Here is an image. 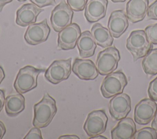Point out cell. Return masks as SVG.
Instances as JSON below:
<instances>
[{"instance_id":"1","label":"cell","mask_w":157,"mask_h":139,"mask_svg":"<svg viewBox=\"0 0 157 139\" xmlns=\"http://www.w3.org/2000/svg\"><path fill=\"white\" fill-rule=\"evenodd\" d=\"M57 112L55 100L45 92L42 99L34 105L33 125L39 128L48 126Z\"/></svg>"},{"instance_id":"2","label":"cell","mask_w":157,"mask_h":139,"mask_svg":"<svg viewBox=\"0 0 157 139\" xmlns=\"http://www.w3.org/2000/svg\"><path fill=\"white\" fill-rule=\"evenodd\" d=\"M126 47L132 56L134 61L144 58L153 48L144 30L132 31L126 39Z\"/></svg>"},{"instance_id":"3","label":"cell","mask_w":157,"mask_h":139,"mask_svg":"<svg viewBox=\"0 0 157 139\" xmlns=\"http://www.w3.org/2000/svg\"><path fill=\"white\" fill-rule=\"evenodd\" d=\"M44 69H37L32 66H26L21 68L17 73L13 87L18 93H26L37 86L39 75Z\"/></svg>"},{"instance_id":"4","label":"cell","mask_w":157,"mask_h":139,"mask_svg":"<svg viewBox=\"0 0 157 139\" xmlns=\"http://www.w3.org/2000/svg\"><path fill=\"white\" fill-rule=\"evenodd\" d=\"M120 60L118 50L115 47H109L101 51L96 58V66L99 73L107 75L115 71Z\"/></svg>"},{"instance_id":"5","label":"cell","mask_w":157,"mask_h":139,"mask_svg":"<svg viewBox=\"0 0 157 139\" xmlns=\"http://www.w3.org/2000/svg\"><path fill=\"white\" fill-rule=\"evenodd\" d=\"M127 84L128 80L123 72H113L104 78L101 85V94L105 98L112 97L123 92Z\"/></svg>"},{"instance_id":"6","label":"cell","mask_w":157,"mask_h":139,"mask_svg":"<svg viewBox=\"0 0 157 139\" xmlns=\"http://www.w3.org/2000/svg\"><path fill=\"white\" fill-rule=\"evenodd\" d=\"M71 58L54 61L45 72V78L55 85L67 80L71 73Z\"/></svg>"},{"instance_id":"7","label":"cell","mask_w":157,"mask_h":139,"mask_svg":"<svg viewBox=\"0 0 157 139\" xmlns=\"http://www.w3.org/2000/svg\"><path fill=\"white\" fill-rule=\"evenodd\" d=\"M108 118L104 110H93L88 113L83 129L90 137L104 133L106 130Z\"/></svg>"},{"instance_id":"8","label":"cell","mask_w":157,"mask_h":139,"mask_svg":"<svg viewBox=\"0 0 157 139\" xmlns=\"http://www.w3.org/2000/svg\"><path fill=\"white\" fill-rule=\"evenodd\" d=\"M73 10L66 4L65 0H62L52 11L50 22L53 29L56 32H59L72 23Z\"/></svg>"},{"instance_id":"9","label":"cell","mask_w":157,"mask_h":139,"mask_svg":"<svg viewBox=\"0 0 157 139\" xmlns=\"http://www.w3.org/2000/svg\"><path fill=\"white\" fill-rule=\"evenodd\" d=\"M131 110V98L126 93L118 94L110 99L109 103V113L115 120L126 118Z\"/></svg>"},{"instance_id":"10","label":"cell","mask_w":157,"mask_h":139,"mask_svg":"<svg viewBox=\"0 0 157 139\" xmlns=\"http://www.w3.org/2000/svg\"><path fill=\"white\" fill-rule=\"evenodd\" d=\"M50 28L47 19L28 26L25 33V41L29 45H36L45 42L49 36Z\"/></svg>"},{"instance_id":"11","label":"cell","mask_w":157,"mask_h":139,"mask_svg":"<svg viewBox=\"0 0 157 139\" xmlns=\"http://www.w3.org/2000/svg\"><path fill=\"white\" fill-rule=\"evenodd\" d=\"M157 111V103L151 99L141 100L135 106L134 121L139 124L145 125L151 121Z\"/></svg>"},{"instance_id":"12","label":"cell","mask_w":157,"mask_h":139,"mask_svg":"<svg viewBox=\"0 0 157 139\" xmlns=\"http://www.w3.org/2000/svg\"><path fill=\"white\" fill-rule=\"evenodd\" d=\"M81 33L80 26L75 23H71L59 32L58 48L64 50L74 49Z\"/></svg>"},{"instance_id":"13","label":"cell","mask_w":157,"mask_h":139,"mask_svg":"<svg viewBox=\"0 0 157 139\" xmlns=\"http://www.w3.org/2000/svg\"><path fill=\"white\" fill-rule=\"evenodd\" d=\"M72 70L78 78L83 80H94L99 73L95 64L88 59L75 58Z\"/></svg>"},{"instance_id":"14","label":"cell","mask_w":157,"mask_h":139,"mask_svg":"<svg viewBox=\"0 0 157 139\" xmlns=\"http://www.w3.org/2000/svg\"><path fill=\"white\" fill-rule=\"evenodd\" d=\"M44 9L39 8L33 3H27L22 5L16 12V23L20 26L25 27L35 23L39 13Z\"/></svg>"},{"instance_id":"15","label":"cell","mask_w":157,"mask_h":139,"mask_svg":"<svg viewBox=\"0 0 157 139\" xmlns=\"http://www.w3.org/2000/svg\"><path fill=\"white\" fill-rule=\"evenodd\" d=\"M129 26L128 18L123 10L113 11L109 18L108 29L113 37H120Z\"/></svg>"},{"instance_id":"16","label":"cell","mask_w":157,"mask_h":139,"mask_svg":"<svg viewBox=\"0 0 157 139\" xmlns=\"http://www.w3.org/2000/svg\"><path fill=\"white\" fill-rule=\"evenodd\" d=\"M148 0H129L126 5V14L132 23L144 19L148 13Z\"/></svg>"},{"instance_id":"17","label":"cell","mask_w":157,"mask_h":139,"mask_svg":"<svg viewBox=\"0 0 157 139\" xmlns=\"http://www.w3.org/2000/svg\"><path fill=\"white\" fill-rule=\"evenodd\" d=\"M107 0H90L85 7V17L89 23L103 18L106 14Z\"/></svg>"},{"instance_id":"18","label":"cell","mask_w":157,"mask_h":139,"mask_svg":"<svg viewBox=\"0 0 157 139\" xmlns=\"http://www.w3.org/2000/svg\"><path fill=\"white\" fill-rule=\"evenodd\" d=\"M136 132L134 121L131 118H124L111 130L112 139H131Z\"/></svg>"},{"instance_id":"19","label":"cell","mask_w":157,"mask_h":139,"mask_svg":"<svg viewBox=\"0 0 157 139\" xmlns=\"http://www.w3.org/2000/svg\"><path fill=\"white\" fill-rule=\"evenodd\" d=\"M77 46L81 58H89L94 55L96 48V43L89 31H85L81 33Z\"/></svg>"},{"instance_id":"20","label":"cell","mask_w":157,"mask_h":139,"mask_svg":"<svg viewBox=\"0 0 157 139\" xmlns=\"http://www.w3.org/2000/svg\"><path fill=\"white\" fill-rule=\"evenodd\" d=\"M92 36L97 45L102 47L107 48L111 47L113 38L109 29L98 23L93 24L91 29Z\"/></svg>"},{"instance_id":"21","label":"cell","mask_w":157,"mask_h":139,"mask_svg":"<svg viewBox=\"0 0 157 139\" xmlns=\"http://www.w3.org/2000/svg\"><path fill=\"white\" fill-rule=\"evenodd\" d=\"M4 105L6 114L9 116L13 117L24 110L25 99L21 93L10 94L6 98Z\"/></svg>"},{"instance_id":"22","label":"cell","mask_w":157,"mask_h":139,"mask_svg":"<svg viewBox=\"0 0 157 139\" xmlns=\"http://www.w3.org/2000/svg\"><path fill=\"white\" fill-rule=\"evenodd\" d=\"M142 66L147 75H155L157 74V48L151 49L144 56Z\"/></svg>"},{"instance_id":"23","label":"cell","mask_w":157,"mask_h":139,"mask_svg":"<svg viewBox=\"0 0 157 139\" xmlns=\"http://www.w3.org/2000/svg\"><path fill=\"white\" fill-rule=\"evenodd\" d=\"M133 139H156V130L151 127H144L136 130L134 133Z\"/></svg>"},{"instance_id":"24","label":"cell","mask_w":157,"mask_h":139,"mask_svg":"<svg viewBox=\"0 0 157 139\" xmlns=\"http://www.w3.org/2000/svg\"><path fill=\"white\" fill-rule=\"evenodd\" d=\"M145 32L149 41L153 44H157V23L147 26Z\"/></svg>"},{"instance_id":"25","label":"cell","mask_w":157,"mask_h":139,"mask_svg":"<svg viewBox=\"0 0 157 139\" xmlns=\"http://www.w3.org/2000/svg\"><path fill=\"white\" fill-rule=\"evenodd\" d=\"M87 2L88 0H67V4L72 10L75 12L83 10L85 7Z\"/></svg>"},{"instance_id":"26","label":"cell","mask_w":157,"mask_h":139,"mask_svg":"<svg viewBox=\"0 0 157 139\" xmlns=\"http://www.w3.org/2000/svg\"><path fill=\"white\" fill-rule=\"evenodd\" d=\"M148 95L150 99L157 102V77L150 82L148 88Z\"/></svg>"},{"instance_id":"27","label":"cell","mask_w":157,"mask_h":139,"mask_svg":"<svg viewBox=\"0 0 157 139\" xmlns=\"http://www.w3.org/2000/svg\"><path fill=\"white\" fill-rule=\"evenodd\" d=\"M40 128L34 127L30 129L29 132L24 137V139H42L41 131Z\"/></svg>"},{"instance_id":"28","label":"cell","mask_w":157,"mask_h":139,"mask_svg":"<svg viewBox=\"0 0 157 139\" xmlns=\"http://www.w3.org/2000/svg\"><path fill=\"white\" fill-rule=\"evenodd\" d=\"M147 17L148 20H157V0L153 2L148 7Z\"/></svg>"},{"instance_id":"29","label":"cell","mask_w":157,"mask_h":139,"mask_svg":"<svg viewBox=\"0 0 157 139\" xmlns=\"http://www.w3.org/2000/svg\"><path fill=\"white\" fill-rule=\"evenodd\" d=\"M32 3L39 8H42L45 6H54L56 4L55 0H29Z\"/></svg>"},{"instance_id":"30","label":"cell","mask_w":157,"mask_h":139,"mask_svg":"<svg viewBox=\"0 0 157 139\" xmlns=\"http://www.w3.org/2000/svg\"><path fill=\"white\" fill-rule=\"evenodd\" d=\"M5 92L4 91L0 89V112L2 110L5 103Z\"/></svg>"},{"instance_id":"31","label":"cell","mask_w":157,"mask_h":139,"mask_svg":"<svg viewBox=\"0 0 157 139\" xmlns=\"http://www.w3.org/2000/svg\"><path fill=\"white\" fill-rule=\"evenodd\" d=\"M6 132V128L4 122L0 121V139L2 138Z\"/></svg>"},{"instance_id":"32","label":"cell","mask_w":157,"mask_h":139,"mask_svg":"<svg viewBox=\"0 0 157 139\" xmlns=\"http://www.w3.org/2000/svg\"><path fill=\"white\" fill-rule=\"evenodd\" d=\"M80 138L75 135H64L59 137V139H79Z\"/></svg>"},{"instance_id":"33","label":"cell","mask_w":157,"mask_h":139,"mask_svg":"<svg viewBox=\"0 0 157 139\" xmlns=\"http://www.w3.org/2000/svg\"><path fill=\"white\" fill-rule=\"evenodd\" d=\"M12 1V0H0V12L2 11L3 7L5 5H6L8 3H10Z\"/></svg>"},{"instance_id":"34","label":"cell","mask_w":157,"mask_h":139,"mask_svg":"<svg viewBox=\"0 0 157 139\" xmlns=\"http://www.w3.org/2000/svg\"><path fill=\"white\" fill-rule=\"evenodd\" d=\"M151 127L157 130V111L156 112V114L152 120L151 122Z\"/></svg>"},{"instance_id":"35","label":"cell","mask_w":157,"mask_h":139,"mask_svg":"<svg viewBox=\"0 0 157 139\" xmlns=\"http://www.w3.org/2000/svg\"><path fill=\"white\" fill-rule=\"evenodd\" d=\"M4 77H5V73H4V69L1 66H0V84L4 80Z\"/></svg>"},{"instance_id":"36","label":"cell","mask_w":157,"mask_h":139,"mask_svg":"<svg viewBox=\"0 0 157 139\" xmlns=\"http://www.w3.org/2000/svg\"><path fill=\"white\" fill-rule=\"evenodd\" d=\"M90 139H93V138H96V139H98V138H102V139H106L107 138L102 136V135H101L100 134L99 135H96V136H94V137H90Z\"/></svg>"},{"instance_id":"37","label":"cell","mask_w":157,"mask_h":139,"mask_svg":"<svg viewBox=\"0 0 157 139\" xmlns=\"http://www.w3.org/2000/svg\"><path fill=\"white\" fill-rule=\"evenodd\" d=\"M113 2H123L126 0H111Z\"/></svg>"},{"instance_id":"38","label":"cell","mask_w":157,"mask_h":139,"mask_svg":"<svg viewBox=\"0 0 157 139\" xmlns=\"http://www.w3.org/2000/svg\"><path fill=\"white\" fill-rule=\"evenodd\" d=\"M17 1H20V2H22V1H26V0H17Z\"/></svg>"}]
</instances>
